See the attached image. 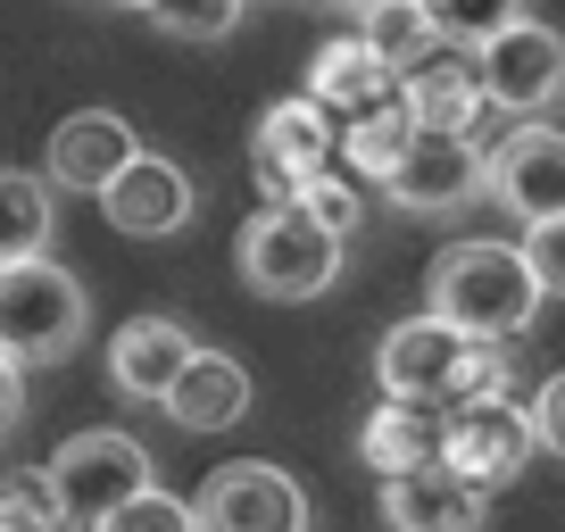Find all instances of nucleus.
I'll list each match as a JSON object with an SVG mask.
<instances>
[{
	"instance_id": "412c9836",
	"label": "nucleus",
	"mask_w": 565,
	"mask_h": 532,
	"mask_svg": "<svg viewBox=\"0 0 565 532\" xmlns=\"http://www.w3.org/2000/svg\"><path fill=\"white\" fill-rule=\"evenodd\" d=\"M358 34H366L399 75L424 67V58L441 51V25H433V9H424V0H374L366 18H358Z\"/></svg>"
},
{
	"instance_id": "9b49d317",
	"label": "nucleus",
	"mask_w": 565,
	"mask_h": 532,
	"mask_svg": "<svg viewBox=\"0 0 565 532\" xmlns=\"http://www.w3.org/2000/svg\"><path fill=\"white\" fill-rule=\"evenodd\" d=\"M532 449H541V425H532V408H515V400H475V408H449V458L466 482H482V491H499V482H515L532 466Z\"/></svg>"
},
{
	"instance_id": "20e7f679",
	"label": "nucleus",
	"mask_w": 565,
	"mask_h": 532,
	"mask_svg": "<svg viewBox=\"0 0 565 532\" xmlns=\"http://www.w3.org/2000/svg\"><path fill=\"white\" fill-rule=\"evenodd\" d=\"M233 266H242V284L258 291V300H317L341 275V233L317 225L308 209H291V200H275V209H258L242 225Z\"/></svg>"
},
{
	"instance_id": "f8f14e48",
	"label": "nucleus",
	"mask_w": 565,
	"mask_h": 532,
	"mask_svg": "<svg viewBox=\"0 0 565 532\" xmlns=\"http://www.w3.org/2000/svg\"><path fill=\"white\" fill-rule=\"evenodd\" d=\"M341 142H350V134H341L333 108H324L317 92H291V100H275V108L258 117V175L275 183V200H282L291 183L324 175Z\"/></svg>"
},
{
	"instance_id": "39448f33",
	"label": "nucleus",
	"mask_w": 565,
	"mask_h": 532,
	"mask_svg": "<svg viewBox=\"0 0 565 532\" xmlns=\"http://www.w3.org/2000/svg\"><path fill=\"white\" fill-rule=\"evenodd\" d=\"M51 482H58V508H67V524H100V515H117L125 499L150 491V449L134 441V433L117 425H92V433H67L51 458Z\"/></svg>"
},
{
	"instance_id": "f257e3e1",
	"label": "nucleus",
	"mask_w": 565,
	"mask_h": 532,
	"mask_svg": "<svg viewBox=\"0 0 565 532\" xmlns=\"http://www.w3.org/2000/svg\"><path fill=\"white\" fill-rule=\"evenodd\" d=\"M508 341H475L449 317H407L374 350V383L391 400H441V408H475V400H508Z\"/></svg>"
},
{
	"instance_id": "f03ea898",
	"label": "nucleus",
	"mask_w": 565,
	"mask_h": 532,
	"mask_svg": "<svg viewBox=\"0 0 565 532\" xmlns=\"http://www.w3.org/2000/svg\"><path fill=\"white\" fill-rule=\"evenodd\" d=\"M541 275L515 242H449L433 258V284H424V308L449 317L475 341H515L532 317H541Z\"/></svg>"
},
{
	"instance_id": "6e6552de",
	"label": "nucleus",
	"mask_w": 565,
	"mask_h": 532,
	"mask_svg": "<svg viewBox=\"0 0 565 532\" xmlns=\"http://www.w3.org/2000/svg\"><path fill=\"white\" fill-rule=\"evenodd\" d=\"M200 532H308V491L266 458H233L200 482Z\"/></svg>"
},
{
	"instance_id": "1a4fd4ad",
	"label": "nucleus",
	"mask_w": 565,
	"mask_h": 532,
	"mask_svg": "<svg viewBox=\"0 0 565 532\" xmlns=\"http://www.w3.org/2000/svg\"><path fill=\"white\" fill-rule=\"evenodd\" d=\"M308 92H317L324 108L341 117V134H358V125H383L407 108V75L391 67L383 51H374L366 34H341L317 51V67H308Z\"/></svg>"
},
{
	"instance_id": "6ab92c4d",
	"label": "nucleus",
	"mask_w": 565,
	"mask_h": 532,
	"mask_svg": "<svg viewBox=\"0 0 565 532\" xmlns=\"http://www.w3.org/2000/svg\"><path fill=\"white\" fill-rule=\"evenodd\" d=\"M159 408L175 416L183 433H233L249 416V366L225 358V350H200L192 366L175 374V391H167Z\"/></svg>"
},
{
	"instance_id": "393cba45",
	"label": "nucleus",
	"mask_w": 565,
	"mask_h": 532,
	"mask_svg": "<svg viewBox=\"0 0 565 532\" xmlns=\"http://www.w3.org/2000/svg\"><path fill=\"white\" fill-rule=\"evenodd\" d=\"M407 142H416V108H399V117H383V125H358V134H350L341 150H350V167H358V175H374V183H383L391 167L407 159Z\"/></svg>"
},
{
	"instance_id": "dca6fc26",
	"label": "nucleus",
	"mask_w": 565,
	"mask_h": 532,
	"mask_svg": "<svg viewBox=\"0 0 565 532\" xmlns=\"http://www.w3.org/2000/svg\"><path fill=\"white\" fill-rule=\"evenodd\" d=\"M192 358H200V341H192L183 317H125L117 333H108V383H117L125 400H167Z\"/></svg>"
},
{
	"instance_id": "ddd939ff",
	"label": "nucleus",
	"mask_w": 565,
	"mask_h": 532,
	"mask_svg": "<svg viewBox=\"0 0 565 532\" xmlns=\"http://www.w3.org/2000/svg\"><path fill=\"white\" fill-rule=\"evenodd\" d=\"M134 159H141V134L117 108H75V117H58L51 150H42V175H51L58 192H108Z\"/></svg>"
},
{
	"instance_id": "a878e982",
	"label": "nucleus",
	"mask_w": 565,
	"mask_h": 532,
	"mask_svg": "<svg viewBox=\"0 0 565 532\" xmlns=\"http://www.w3.org/2000/svg\"><path fill=\"white\" fill-rule=\"evenodd\" d=\"M282 200H291V209H308L317 225H333L341 242H350V225H358V192H350V183L333 175V167H324V175H308V183H291Z\"/></svg>"
},
{
	"instance_id": "4468645a",
	"label": "nucleus",
	"mask_w": 565,
	"mask_h": 532,
	"mask_svg": "<svg viewBox=\"0 0 565 532\" xmlns=\"http://www.w3.org/2000/svg\"><path fill=\"white\" fill-rule=\"evenodd\" d=\"M100 216H108L117 233H134V242H167V233H183V225L200 216V192H192V175H183L175 159L141 150V159L100 192Z\"/></svg>"
},
{
	"instance_id": "b1692460",
	"label": "nucleus",
	"mask_w": 565,
	"mask_h": 532,
	"mask_svg": "<svg viewBox=\"0 0 565 532\" xmlns=\"http://www.w3.org/2000/svg\"><path fill=\"white\" fill-rule=\"evenodd\" d=\"M92 532H200V508H192V499H175V491H159V482H150L141 499H125V508H117V515H100Z\"/></svg>"
},
{
	"instance_id": "9d476101",
	"label": "nucleus",
	"mask_w": 565,
	"mask_h": 532,
	"mask_svg": "<svg viewBox=\"0 0 565 532\" xmlns=\"http://www.w3.org/2000/svg\"><path fill=\"white\" fill-rule=\"evenodd\" d=\"M491 200L508 216H524V225L565 216V134L548 117L499 134V150H491Z\"/></svg>"
},
{
	"instance_id": "a211bd4d",
	"label": "nucleus",
	"mask_w": 565,
	"mask_h": 532,
	"mask_svg": "<svg viewBox=\"0 0 565 532\" xmlns=\"http://www.w3.org/2000/svg\"><path fill=\"white\" fill-rule=\"evenodd\" d=\"M407 108H416V125H441V134H475L482 108H491V92H482V58L475 51H433L424 67H407Z\"/></svg>"
},
{
	"instance_id": "c756f323",
	"label": "nucleus",
	"mask_w": 565,
	"mask_h": 532,
	"mask_svg": "<svg viewBox=\"0 0 565 532\" xmlns=\"http://www.w3.org/2000/svg\"><path fill=\"white\" fill-rule=\"evenodd\" d=\"M317 9H341V18H366L374 0H317Z\"/></svg>"
},
{
	"instance_id": "cd10ccee",
	"label": "nucleus",
	"mask_w": 565,
	"mask_h": 532,
	"mask_svg": "<svg viewBox=\"0 0 565 532\" xmlns=\"http://www.w3.org/2000/svg\"><path fill=\"white\" fill-rule=\"evenodd\" d=\"M532 425H541V449H548V458H565V366L532 391Z\"/></svg>"
},
{
	"instance_id": "c85d7f7f",
	"label": "nucleus",
	"mask_w": 565,
	"mask_h": 532,
	"mask_svg": "<svg viewBox=\"0 0 565 532\" xmlns=\"http://www.w3.org/2000/svg\"><path fill=\"white\" fill-rule=\"evenodd\" d=\"M18 408H25V366H18L9 350H0V433L18 425Z\"/></svg>"
},
{
	"instance_id": "f3484780",
	"label": "nucleus",
	"mask_w": 565,
	"mask_h": 532,
	"mask_svg": "<svg viewBox=\"0 0 565 532\" xmlns=\"http://www.w3.org/2000/svg\"><path fill=\"white\" fill-rule=\"evenodd\" d=\"M358 458L374 466V475H416V466H441L449 458V408L441 400H391L366 416V433H358Z\"/></svg>"
},
{
	"instance_id": "423d86ee",
	"label": "nucleus",
	"mask_w": 565,
	"mask_h": 532,
	"mask_svg": "<svg viewBox=\"0 0 565 532\" xmlns=\"http://www.w3.org/2000/svg\"><path fill=\"white\" fill-rule=\"evenodd\" d=\"M475 58H482V92H491L499 117L532 125V117H548V108H565V34L557 25L524 18L499 42H482Z\"/></svg>"
},
{
	"instance_id": "bb28decb",
	"label": "nucleus",
	"mask_w": 565,
	"mask_h": 532,
	"mask_svg": "<svg viewBox=\"0 0 565 532\" xmlns=\"http://www.w3.org/2000/svg\"><path fill=\"white\" fill-rule=\"evenodd\" d=\"M524 258H532V275H541L548 300H565V216H548V225H524Z\"/></svg>"
},
{
	"instance_id": "5701e85b",
	"label": "nucleus",
	"mask_w": 565,
	"mask_h": 532,
	"mask_svg": "<svg viewBox=\"0 0 565 532\" xmlns=\"http://www.w3.org/2000/svg\"><path fill=\"white\" fill-rule=\"evenodd\" d=\"M242 9H249V0H159L150 25L175 34V42H225L233 25H242Z\"/></svg>"
},
{
	"instance_id": "7ed1b4c3",
	"label": "nucleus",
	"mask_w": 565,
	"mask_h": 532,
	"mask_svg": "<svg viewBox=\"0 0 565 532\" xmlns=\"http://www.w3.org/2000/svg\"><path fill=\"white\" fill-rule=\"evenodd\" d=\"M84 324H92V300L58 258L0 266V350L18 366H67L84 350Z\"/></svg>"
},
{
	"instance_id": "7c9ffc66",
	"label": "nucleus",
	"mask_w": 565,
	"mask_h": 532,
	"mask_svg": "<svg viewBox=\"0 0 565 532\" xmlns=\"http://www.w3.org/2000/svg\"><path fill=\"white\" fill-rule=\"evenodd\" d=\"M117 9H141V18H150V9H159V0H117Z\"/></svg>"
},
{
	"instance_id": "4be33fe9",
	"label": "nucleus",
	"mask_w": 565,
	"mask_h": 532,
	"mask_svg": "<svg viewBox=\"0 0 565 532\" xmlns=\"http://www.w3.org/2000/svg\"><path fill=\"white\" fill-rule=\"evenodd\" d=\"M424 9H433L449 51H482V42H499L508 25H524V0H424Z\"/></svg>"
},
{
	"instance_id": "2eb2a0df",
	"label": "nucleus",
	"mask_w": 565,
	"mask_h": 532,
	"mask_svg": "<svg viewBox=\"0 0 565 532\" xmlns=\"http://www.w3.org/2000/svg\"><path fill=\"white\" fill-rule=\"evenodd\" d=\"M491 491L466 482L458 466H416V475L383 482V524L391 532H482Z\"/></svg>"
},
{
	"instance_id": "0eeeda50",
	"label": "nucleus",
	"mask_w": 565,
	"mask_h": 532,
	"mask_svg": "<svg viewBox=\"0 0 565 532\" xmlns=\"http://www.w3.org/2000/svg\"><path fill=\"white\" fill-rule=\"evenodd\" d=\"M383 192L399 200L407 216L466 209V200L491 192V150H475V134H441V125H416V142H407V159L383 175Z\"/></svg>"
},
{
	"instance_id": "aec40b11",
	"label": "nucleus",
	"mask_w": 565,
	"mask_h": 532,
	"mask_svg": "<svg viewBox=\"0 0 565 532\" xmlns=\"http://www.w3.org/2000/svg\"><path fill=\"white\" fill-rule=\"evenodd\" d=\"M51 225H58V183L25 175V167H0V266L51 258Z\"/></svg>"
}]
</instances>
